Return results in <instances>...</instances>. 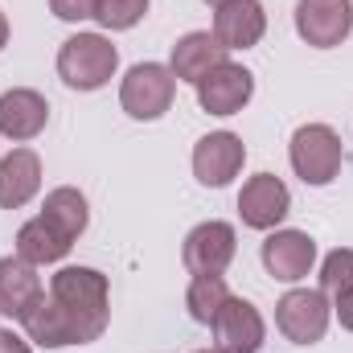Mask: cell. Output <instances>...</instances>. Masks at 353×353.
Segmentation results:
<instances>
[{
  "label": "cell",
  "mask_w": 353,
  "mask_h": 353,
  "mask_svg": "<svg viewBox=\"0 0 353 353\" xmlns=\"http://www.w3.org/2000/svg\"><path fill=\"white\" fill-rule=\"evenodd\" d=\"M37 296H41L37 267L25 263L21 255L0 259V312H4V316L21 321V316L33 308V300H37Z\"/></svg>",
  "instance_id": "obj_17"
},
{
  "label": "cell",
  "mask_w": 353,
  "mask_h": 353,
  "mask_svg": "<svg viewBox=\"0 0 353 353\" xmlns=\"http://www.w3.org/2000/svg\"><path fill=\"white\" fill-rule=\"evenodd\" d=\"M234 251H239V234L230 222H201L185 234V247H181V263L189 275H222L226 267L234 263Z\"/></svg>",
  "instance_id": "obj_6"
},
{
  "label": "cell",
  "mask_w": 353,
  "mask_h": 353,
  "mask_svg": "<svg viewBox=\"0 0 353 353\" xmlns=\"http://www.w3.org/2000/svg\"><path fill=\"white\" fill-rule=\"evenodd\" d=\"M94 8H99V0H50V12H54L58 21H70V25L90 21Z\"/></svg>",
  "instance_id": "obj_23"
},
{
  "label": "cell",
  "mask_w": 353,
  "mask_h": 353,
  "mask_svg": "<svg viewBox=\"0 0 353 353\" xmlns=\"http://www.w3.org/2000/svg\"><path fill=\"white\" fill-rule=\"evenodd\" d=\"M4 46H8V17L0 12V50H4Z\"/></svg>",
  "instance_id": "obj_26"
},
{
  "label": "cell",
  "mask_w": 353,
  "mask_h": 353,
  "mask_svg": "<svg viewBox=\"0 0 353 353\" xmlns=\"http://www.w3.org/2000/svg\"><path fill=\"white\" fill-rule=\"evenodd\" d=\"M119 70V50L103 33H74L58 50V79L70 90H99Z\"/></svg>",
  "instance_id": "obj_2"
},
{
  "label": "cell",
  "mask_w": 353,
  "mask_h": 353,
  "mask_svg": "<svg viewBox=\"0 0 353 353\" xmlns=\"http://www.w3.org/2000/svg\"><path fill=\"white\" fill-rule=\"evenodd\" d=\"M247 165V144L234 132H210L193 144V176L210 189L230 185Z\"/></svg>",
  "instance_id": "obj_9"
},
{
  "label": "cell",
  "mask_w": 353,
  "mask_h": 353,
  "mask_svg": "<svg viewBox=\"0 0 353 353\" xmlns=\"http://www.w3.org/2000/svg\"><path fill=\"white\" fill-rule=\"evenodd\" d=\"M329 321H333V308L321 288H292L275 304V325L292 345H316L329 333Z\"/></svg>",
  "instance_id": "obj_5"
},
{
  "label": "cell",
  "mask_w": 353,
  "mask_h": 353,
  "mask_svg": "<svg viewBox=\"0 0 353 353\" xmlns=\"http://www.w3.org/2000/svg\"><path fill=\"white\" fill-rule=\"evenodd\" d=\"M263 33H267V12L259 0H222L214 8V37L226 54L259 46Z\"/></svg>",
  "instance_id": "obj_12"
},
{
  "label": "cell",
  "mask_w": 353,
  "mask_h": 353,
  "mask_svg": "<svg viewBox=\"0 0 353 353\" xmlns=\"http://www.w3.org/2000/svg\"><path fill=\"white\" fill-rule=\"evenodd\" d=\"M197 353H222V350H218V345H214V350H197Z\"/></svg>",
  "instance_id": "obj_27"
},
{
  "label": "cell",
  "mask_w": 353,
  "mask_h": 353,
  "mask_svg": "<svg viewBox=\"0 0 353 353\" xmlns=\"http://www.w3.org/2000/svg\"><path fill=\"white\" fill-rule=\"evenodd\" d=\"M288 210H292V193L275 173L251 176L239 193V218L251 230H275L288 218Z\"/></svg>",
  "instance_id": "obj_11"
},
{
  "label": "cell",
  "mask_w": 353,
  "mask_h": 353,
  "mask_svg": "<svg viewBox=\"0 0 353 353\" xmlns=\"http://www.w3.org/2000/svg\"><path fill=\"white\" fill-rule=\"evenodd\" d=\"M230 300V288L222 275H193L189 279V292H185V308L197 325H214L218 308Z\"/></svg>",
  "instance_id": "obj_20"
},
{
  "label": "cell",
  "mask_w": 353,
  "mask_h": 353,
  "mask_svg": "<svg viewBox=\"0 0 353 353\" xmlns=\"http://www.w3.org/2000/svg\"><path fill=\"white\" fill-rule=\"evenodd\" d=\"M41 218H46V222H54L70 243H79V239H83V230H87V222H90L87 197H83L74 185H58V189H50V193H46V201H41Z\"/></svg>",
  "instance_id": "obj_19"
},
{
  "label": "cell",
  "mask_w": 353,
  "mask_h": 353,
  "mask_svg": "<svg viewBox=\"0 0 353 353\" xmlns=\"http://www.w3.org/2000/svg\"><path fill=\"white\" fill-rule=\"evenodd\" d=\"M296 33L316 50L341 46L353 33V0H296Z\"/></svg>",
  "instance_id": "obj_8"
},
{
  "label": "cell",
  "mask_w": 353,
  "mask_h": 353,
  "mask_svg": "<svg viewBox=\"0 0 353 353\" xmlns=\"http://www.w3.org/2000/svg\"><path fill=\"white\" fill-rule=\"evenodd\" d=\"M176 94V79L169 66L161 62H140L123 74L119 83V107L132 115V119H161L169 107H173Z\"/></svg>",
  "instance_id": "obj_4"
},
{
  "label": "cell",
  "mask_w": 353,
  "mask_h": 353,
  "mask_svg": "<svg viewBox=\"0 0 353 353\" xmlns=\"http://www.w3.org/2000/svg\"><path fill=\"white\" fill-rule=\"evenodd\" d=\"M144 12H148V0H99L94 21H99L103 29H115V33H119V29L140 25Z\"/></svg>",
  "instance_id": "obj_22"
},
{
  "label": "cell",
  "mask_w": 353,
  "mask_h": 353,
  "mask_svg": "<svg viewBox=\"0 0 353 353\" xmlns=\"http://www.w3.org/2000/svg\"><path fill=\"white\" fill-rule=\"evenodd\" d=\"M205 4H214V8H218V4H222V0H205Z\"/></svg>",
  "instance_id": "obj_28"
},
{
  "label": "cell",
  "mask_w": 353,
  "mask_h": 353,
  "mask_svg": "<svg viewBox=\"0 0 353 353\" xmlns=\"http://www.w3.org/2000/svg\"><path fill=\"white\" fill-rule=\"evenodd\" d=\"M46 119H50V103L46 94L29 87H12L0 94V136L12 140V144H29L46 132Z\"/></svg>",
  "instance_id": "obj_13"
},
{
  "label": "cell",
  "mask_w": 353,
  "mask_h": 353,
  "mask_svg": "<svg viewBox=\"0 0 353 353\" xmlns=\"http://www.w3.org/2000/svg\"><path fill=\"white\" fill-rule=\"evenodd\" d=\"M333 312H337L341 329H350V333H353V288L345 292V296H337V300H333Z\"/></svg>",
  "instance_id": "obj_24"
},
{
  "label": "cell",
  "mask_w": 353,
  "mask_h": 353,
  "mask_svg": "<svg viewBox=\"0 0 353 353\" xmlns=\"http://www.w3.org/2000/svg\"><path fill=\"white\" fill-rule=\"evenodd\" d=\"M111 321V283L94 267H62L50 279V292L33 300V308L21 316L29 341L41 350H66L90 345L107 333Z\"/></svg>",
  "instance_id": "obj_1"
},
{
  "label": "cell",
  "mask_w": 353,
  "mask_h": 353,
  "mask_svg": "<svg viewBox=\"0 0 353 353\" xmlns=\"http://www.w3.org/2000/svg\"><path fill=\"white\" fill-rule=\"evenodd\" d=\"M288 161L304 185H329L345 165V148L329 123H304L288 144Z\"/></svg>",
  "instance_id": "obj_3"
},
{
  "label": "cell",
  "mask_w": 353,
  "mask_h": 353,
  "mask_svg": "<svg viewBox=\"0 0 353 353\" xmlns=\"http://www.w3.org/2000/svg\"><path fill=\"white\" fill-rule=\"evenodd\" d=\"M226 62V50L218 46V37L214 33H205V29H193V33H185L181 41L173 46V58H169V70H173L176 83H201L214 66H222Z\"/></svg>",
  "instance_id": "obj_15"
},
{
  "label": "cell",
  "mask_w": 353,
  "mask_h": 353,
  "mask_svg": "<svg viewBox=\"0 0 353 353\" xmlns=\"http://www.w3.org/2000/svg\"><path fill=\"white\" fill-rule=\"evenodd\" d=\"M210 329H214V345L222 353H259L267 341L263 312L251 300H243V296H230L218 308V316H214Z\"/></svg>",
  "instance_id": "obj_7"
},
{
  "label": "cell",
  "mask_w": 353,
  "mask_h": 353,
  "mask_svg": "<svg viewBox=\"0 0 353 353\" xmlns=\"http://www.w3.org/2000/svg\"><path fill=\"white\" fill-rule=\"evenodd\" d=\"M316 263V243L304 230H275L263 243V267L271 279L283 283H300Z\"/></svg>",
  "instance_id": "obj_14"
},
{
  "label": "cell",
  "mask_w": 353,
  "mask_h": 353,
  "mask_svg": "<svg viewBox=\"0 0 353 353\" xmlns=\"http://www.w3.org/2000/svg\"><path fill=\"white\" fill-rule=\"evenodd\" d=\"M0 353H33L25 337H17L12 329H0Z\"/></svg>",
  "instance_id": "obj_25"
},
{
  "label": "cell",
  "mask_w": 353,
  "mask_h": 353,
  "mask_svg": "<svg viewBox=\"0 0 353 353\" xmlns=\"http://www.w3.org/2000/svg\"><path fill=\"white\" fill-rule=\"evenodd\" d=\"M41 189V161L33 148H12L0 157V210H21Z\"/></svg>",
  "instance_id": "obj_16"
},
{
  "label": "cell",
  "mask_w": 353,
  "mask_h": 353,
  "mask_svg": "<svg viewBox=\"0 0 353 353\" xmlns=\"http://www.w3.org/2000/svg\"><path fill=\"white\" fill-rule=\"evenodd\" d=\"M353 288V251L350 247H337V251H329L325 255V263H321V292L325 296H345Z\"/></svg>",
  "instance_id": "obj_21"
},
{
  "label": "cell",
  "mask_w": 353,
  "mask_h": 353,
  "mask_svg": "<svg viewBox=\"0 0 353 353\" xmlns=\"http://www.w3.org/2000/svg\"><path fill=\"white\" fill-rule=\"evenodd\" d=\"M251 94H255V74L247 70V66H239V62H222V66H214L201 83H197V103H201V111H210V115H239L247 103H251Z\"/></svg>",
  "instance_id": "obj_10"
},
{
  "label": "cell",
  "mask_w": 353,
  "mask_h": 353,
  "mask_svg": "<svg viewBox=\"0 0 353 353\" xmlns=\"http://www.w3.org/2000/svg\"><path fill=\"white\" fill-rule=\"evenodd\" d=\"M70 239L54 226V222H46L41 214L37 218H29L21 230H17V255L25 259V263L33 267H46V263H58V259H66L70 255Z\"/></svg>",
  "instance_id": "obj_18"
}]
</instances>
